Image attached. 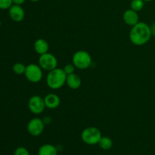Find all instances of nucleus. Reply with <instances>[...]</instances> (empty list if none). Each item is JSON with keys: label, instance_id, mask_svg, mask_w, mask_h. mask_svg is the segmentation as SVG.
Segmentation results:
<instances>
[{"label": "nucleus", "instance_id": "423d86ee", "mask_svg": "<svg viewBox=\"0 0 155 155\" xmlns=\"http://www.w3.org/2000/svg\"><path fill=\"white\" fill-rule=\"evenodd\" d=\"M39 65L43 71H51L57 68L58 60L51 53H45L39 56Z\"/></svg>", "mask_w": 155, "mask_h": 155}, {"label": "nucleus", "instance_id": "412c9836", "mask_svg": "<svg viewBox=\"0 0 155 155\" xmlns=\"http://www.w3.org/2000/svg\"><path fill=\"white\" fill-rule=\"evenodd\" d=\"M13 5H21L25 2V0H12Z\"/></svg>", "mask_w": 155, "mask_h": 155}, {"label": "nucleus", "instance_id": "f8f14e48", "mask_svg": "<svg viewBox=\"0 0 155 155\" xmlns=\"http://www.w3.org/2000/svg\"><path fill=\"white\" fill-rule=\"evenodd\" d=\"M35 51L39 55L45 54L48 52V48H49V45L48 42L44 39H38L35 41L34 45H33Z\"/></svg>", "mask_w": 155, "mask_h": 155}, {"label": "nucleus", "instance_id": "20e7f679", "mask_svg": "<svg viewBox=\"0 0 155 155\" xmlns=\"http://www.w3.org/2000/svg\"><path fill=\"white\" fill-rule=\"evenodd\" d=\"M101 137L102 136L101 131L94 127H89L84 129L81 133V139L83 142L89 145H98Z\"/></svg>", "mask_w": 155, "mask_h": 155}, {"label": "nucleus", "instance_id": "6ab92c4d", "mask_svg": "<svg viewBox=\"0 0 155 155\" xmlns=\"http://www.w3.org/2000/svg\"><path fill=\"white\" fill-rule=\"evenodd\" d=\"M75 69L76 67L74 66V64H68L63 68L64 71L67 75H69V74L75 73Z\"/></svg>", "mask_w": 155, "mask_h": 155}, {"label": "nucleus", "instance_id": "393cba45", "mask_svg": "<svg viewBox=\"0 0 155 155\" xmlns=\"http://www.w3.org/2000/svg\"><path fill=\"white\" fill-rule=\"evenodd\" d=\"M1 26H2V21L1 20H0V27H1Z\"/></svg>", "mask_w": 155, "mask_h": 155}, {"label": "nucleus", "instance_id": "a211bd4d", "mask_svg": "<svg viewBox=\"0 0 155 155\" xmlns=\"http://www.w3.org/2000/svg\"><path fill=\"white\" fill-rule=\"evenodd\" d=\"M12 5H13L12 0H0V9L2 10L9 9Z\"/></svg>", "mask_w": 155, "mask_h": 155}, {"label": "nucleus", "instance_id": "39448f33", "mask_svg": "<svg viewBox=\"0 0 155 155\" xmlns=\"http://www.w3.org/2000/svg\"><path fill=\"white\" fill-rule=\"evenodd\" d=\"M26 78L28 81L33 83H37L42 80V69L39 64H30L26 66V71L24 73Z\"/></svg>", "mask_w": 155, "mask_h": 155}, {"label": "nucleus", "instance_id": "4468645a", "mask_svg": "<svg viewBox=\"0 0 155 155\" xmlns=\"http://www.w3.org/2000/svg\"><path fill=\"white\" fill-rule=\"evenodd\" d=\"M58 150L51 144H45L39 148L38 155H57Z\"/></svg>", "mask_w": 155, "mask_h": 155}, {"label": "nucleus", "instance_id": "f03ea898", "mask_svg": "<svg viewBox=\"0 0 155 155\" xmlns=\"http://www.w3.org/2000/svg\"><path fill=\"white\" fill-rule=\"evenodd\" d=\"M67 74L61 68H55L48 73L46 77L47 86L51 89H58L66 83Z\"/></svg>", "mask_w": 155, "mask_h": 155}, {"label": "nucleus", "instance_id": "ddd939ff", "mask_svg": "<svg viewBox=\"0 0 155 155\" xmlns=\"http://www.w3.org/2000/svg\"><path fill=\"white\" fill-rule=\"evenodd\" d=\"M66 84L71 89H77L81 86L82 80L77 74H69L67 76Z\"/></svg>", "mask_w": 155, "mask_h": 155}, {"label": "nucleus", "instance_id": "b1692460", "mask_svg": "<svg viewBox=\"0 0 155 155\" xmlns=\"http://www.w3.org/2000/svg\"><path fill=\"white\" fill-rule=\"evenodd\" d=\"M144 1L145 2H151V1H153V0H144Z\"/></svg>", "mask_w": 155, "mask_h": 155}, {"label": "nucleus", "instance_id": "9d476101", "mask_svg": "<svg viewBox=\"0 0 155 155\" xmlns=\"http://www.w3.org/2000/svg\"><path fill=\"white\" fill-rule=\"evenodd\" d=\"M123 19L127 25L133 27L139 22V14L137 12L131 8L127 9L124 12V15H123Z\"/></svg>", "mask_w": 155, "mask_h": 155}, {"label": "nucleus", "instance_id": "0eeeda50", "mask_svg": "<svg viewBox=\"0 0 155 155\" xmlns=\"http://www.w3.org/2000/svg\"><path fill=\"white\" fill-rule=\"evenodd\" d=\"M44 98L39 95H33L28 101V108L33 114H40L45 108Z\"/></svg>", "mask_w": 155, "mask_h": 155}, {"label": "nucleus", "instance_id": "4be33fe9", "mask_svg": "<svg viewBox=\"0 0 155 155\" xmlns=\"http://www.w3.org/2000/svg\"><path fill=\"white\" fill-rule=\"evenodd\" d=\"M151 33H152V36H155V23H154V24L151 26Z\"/></svg>", "mask_w": 155, "mask_h": 155}, {"label": "nucleus", "instance_id": "2eb2a0df", "mask_svg": "<svg viewBox=\"0 0 155 155\" xmlns=\"http://www.w3.org/2000/svg\"><path fill=\"white\" fill-rule=\"evenodd\" d=\"M98 146L102 150H110L113 146V141L110 137L102 136L98 143Z\"/></svg>", "mask_w": 155, "mask_h": 155}, {"label": "nucleus", "instance_id": "dca6fc26", "mask_svg": "<svg viewBox=\"0 0 155 155\" xmlns=\"http://www.w3.org/2000/svg\"><path fill=\"white\" fill-rule=\"evenodd\" d=\"M145 2L144 0H132L130 2V8L137 12H140L145 7Z\"/></svg>", "mask_w": 155, "mask_h": 155}, {"label": "nucleus", "instance_id": "1a4fd4ad", "mask_svg": "<svg viewBox=\"0 0 155 155\" xmlns=\"http://www.w3.org/2000/svg\"><path fill=\"white\" fill-rule=\"evenodd\" d=\"M8 15L11 19L15 22H21L25 17V12L21 5H12L8 9Z\"/></svg>", "mask_w": 155, "mask_h": 155}, {"label": "nucleus", "instance_id": "f257e3e1", "mask_svg": "<svg viewBox=\"0 0 155 155\" xmlns=\"http://www.w3.org/2000/svg\"><path fill=\"white\" fill-rule=\"evenodd\" d=\"M152 36L151 27L145 22H140L132 27L130 32V40L135 45L141 46L149 42Z\"/></svg>", "mask_w": 155, "mask_h": 155}, {"label": "nucleus", "instance_id": "7ed1b4c3", "mask_svg": "<svg viewBox=\"0 0 155 155\" xmlns=\"http://www.w3.org/2000/svg\"><path fill=\"white\" fill-rule=\"evenodd\" d=\"M73 64L76 68L80 70L87 69L92 64V57L88 51L80 50L76 51L73 55Z\"/></svg>", "mask_w": 155, "mask_h": 155}, {"label": "nucleus", "instance_id": "f3484780", "mask_svg": "<svg viewBox=\"0 0 155 155\" xmlns=\"http://www.w3.org/2000/svg\"><path fill=\"white\" fill-rule=\"evenodd\" d=\"M12 71L17 75H22L24 74L26 71V66L23 63H15L12 67Z\"/></svg>", "mask_w": 155, "mask_h": 155}, {"label": "nucleus", "instance_id": "9b49d317", "mask_svg": "<svg viewBox=\"0 0 155 155\" xmlns=\"http://www.w3.org/2000/svg\"><path fill=\"white\" fill-rule=\"evenodd\" d=\"M45 107L48 109H55L60 105L61 99L58 95L54 93H49L44 98Z\"/></svg>", "mask_w": 155, "mask_h": 155}, {"label": "nucleus", "instance_id": "aec40b11", "mask_svg": "<svg viewBox=\"0 0 155 155\" xmlns=\"http://www.w3.org/2000/svg\"><path fill=\"white\" fill-rule=\"evenodd\" d=\"M14 155H30L28 150L24 147H18L15 149Z\"/></svg>", "mask_w": 155, "mask_h": 155}, {"label": "nucleus", "instance_id": "5701e85b", "mask_svg": "<svg viewBox=\"0 0 155 155\" xmlns=\"http://www.w3.org/2000/svg\"><path fill=\"white\" fill-rule=\"evenodd\" d=\"M30 1L33 2H39V1H40V0H30Z\"/></svg>", "mask_w": 155, "mask_h": 155}, {"label": "nucleus", "instance_id": "6e6552de", "mask_svg": "<svg viewBox=\"0 0 155 155\" xmlns=\"http://www.w3.org/2000/svg\"><path fill=\"white\" fill-rule=\"evenodd\" d=\"M45 123L43 120L39 117H34L29 121L27 126V132L32 136H39L43 133Z\"/></svg>", "mask_w": 155, "mask_h": 155}]
</instances>
